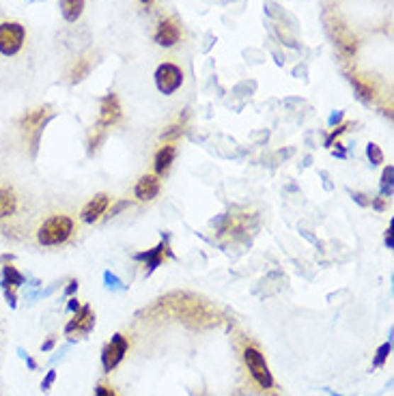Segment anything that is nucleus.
Segmentation results:
<instances>
[{
	"label": "nucleus",
	"mask_w": 394,
	"mask_h": 396,
	"mask_svg": "<svg viewBox=\"0 0 394 396\" xmlns=\"http://www.w3.org/2000/svg\"><path fill=\"white\" fill-rule=\"evenodd\" d=\"M74 235V220L67 213H52L37 229V244L43 248L63 246Z\"/></svg>",
	"instance_id": "1"
},
{
	"label": "nucleus",
	"mask_w": 394,
	"mask_h": 396,
	"mask_svg": "<svg viewBox=\"0 0 394 396\" xmlns=\"http://www.w3.org/2000/svg\"><path fill=\"white\" fill-rule=\"evenodd\" d=\"M242 362H244V370L250 377L254 390H259V392L274 390V377H271L269 366L257 345H252V343L242 345Z\"/></svg>",
	"instance_id": "2"
},
{
	"label": "nucleus",
	"mask_w": 394,
	"mask_h": 396,
	"mask_svg": "<svg viewBox=\"0 0 394 396\" xmlns=\"http://www.w3.org/2000/svg\"><path fill=\"white\" fill-rule=\"evenodd\" d=\"M52 108L50 106H41V108H35V110H28L26 115L22 117V121H20V130H22V134L30 140V145H33V151L37 149V142H39V136H41V132H43V128H45V123L52 119Z\"/></svg>",
	"instance_id": "3"
},
{
	"label": "nucleus",
	"mask_w": 394,
	"mask_h": 396,
	"mask_svg": "<svg viewBox=\"0 0 394 396\" xmlns=\"http://www.w3.org/2000/svg\"><path fill=\"white\" fill-rule=\"evenodd\" d=\"M26 41V28L20 22H0V54L16 56Z\"/></svg>",
	"instance_id": "4"
},
{
	"label": "nucleus",
	"mask_w": 394,
	"mask_h": 396,
	"mask_svg": "<svg viewBox=\"0 0 394 396\" xmlns=\"http://www.w3.org/2000/svg\"><path fill=\"white\" fill-rule=\"evenodd\" d=\"M184 84V72L175 63H162L155 69V86L162 95H173Z\"/></svg>",
	"instance_id": "5"
},
{
	"label": "nucleus",
	"mask_w": 394,
	"mask_h": 396,
	"mask_svg": "<svg viewBox=\"0 0 394 396\" xmlns=\"http://www.w3.org/2000/svg\"><path fill=\"white\" fill-rule=\"evenodd\" d=\"M128 349H130V341H128V338H125L123 334H115V336H112L110 343H108V345L103 347V351H101V366H103V370H106V373L115 370V368L123 362Z\"/></svg>",
	"instance_id": "6"
},
{
	"label": "nucleus",
	"mask_w": 394,
	"mask_h": 396,
	"mask_svg": "<svg viewBox=\"0 0 394 396\" xmlns=\"http://www.w3.org/2000/svg\"><path fill=\"white\" fill-rule=\"evenodd\" d=\"M330 33H332V37L336 41V47H339L343 59H354L356 52H358V39L347 28V24L341 22V20H334V22H330Z\"/></svg>",
	"instance_id": "7"
},
{
	"label": "nucleus",
	"mask_w": 394,
	"mask_h": 396,
	"mask_svg": "<svg viewBox=\"0 0 394 396\" xmlns=\"http://www.w3.org/2000/svg\"><path fill=\"white\" fill-rule=\"evenodd\" d=\"M121 121V103L115 93L103 95L99 101V121L97 128H112Z\"/></svg>",
	"instance_id": "8"
},
{
	"label": "nucleus",
	"mask_w": 394,
	"mask_h": 396,
	"mask_svg": "<svg viewBox=\"0 0 394 396\" xmlns=\"http://www.w3.org/2000/svg\"><path fill=\"white\" fill-rule=\"evenodd\" d=\"M155 43L162 47H175L181 39V26L177 22V18H166L157 24L155 30Z\"/></svg>",
	"instance_id": "9"
},
{
	"label": "nucleus",
	"mask_w": 394,
	"mask_h": 396,
	"mask_svg": "<svg viewBox=\"0 0 394 396\" xmlns=\"http://www.w3.org/2000/svg\"><path fill=\"white\" fill-rule=\"evenodd\" d=\"M20 211V194L11 186H0V222H9Z\"/></svg>",
	"instance_id": "10"
},
{
	"label": "nucleus",
	"mask_w": 394,
	"mask_h": 396,
	"mask_svg": "<svg viewBox=\"0 0 394 396\" xmlns=\"http://www.w3.org/2000/svg\"><path fill=\"white\" fill-rule=\"evenodd\" d=\"M108 207H110V196H108L106 192L95 194V196H93L84 207H82L80 220L86 222V224H93V222H97V220L108 211Z\"/></svg>",
	"instance_id": "11"
},
{
	"label": "nucleus",
	"mask_w": 394,
	"mask_h": 396,
	"mask_svg": "<svg viewBox=\"0 0 394 396\" xmlns=\"http://www.w3.org/2000/svg\"><path fill=\"white\" fill-rule=\"evenodd\" d=\"M175 155H177V147L173 142H166L164 147H159V151L155 153V159H153V171L157 177L168 175V171H171V166L175 162Z\"/></svg>",
	"instance_id": "12"
},
{
	"label": "nucleus",
	"mask_w": 394,
	"mask_h": 396,
	"mask_svg": "<svg viewBox=\"0 0 394 396\" xmlns=\"http://www.w3.org/2000/svg\"><path fill=\"white\" fill-rule=\"evenodd\" d=\"M162 190V181L157 175H142L134 188V196L138 200H153Z\"/></svg>",
	"instance_id": "13"
},
{
	"label": "nucleus",
	"mask_w": 394,
	"mask_h": 396,
	"mask_svg": "<svg viewBox=\"0 0 394 396\" xmlns=\"http://www.w3.org/2000/svg\"><path fill=\"white\" fill-rule=\"evenodd\" d=\"M95 325V317H93V312H91V308L89 306H82L80 310H76V315H74V319L67 323V327H65V332L67 334H86V332H91V327Z\"/></svg>",
	"instance_id": "14"
},
{
	"label": "nucleus",
	"mask_w": 394,
	"mask_h": 396,
	"mask_svg": "<svg viewBox=\"0 0 394 396\" xmlns=\"http://www.w3.org/2000/svg\"><path fill=\"white\" fill-rule=\"evenodd\" d=\"M24 282V276L13 267V265H5L3 267V287L7 293V300H11V304H16V289Z\"/></svg>",
	"instance_id": "15"
},
{
	"label": "nucleus",
	"mask_w": 394,
	"mask_h": 396,
	"mask_svg": "<svg viewBox=\"0 0 394 396\" xmlns=\"http://www.w3.org/2000/svg\"><path fill=\"white\" fill-rule=\"evenodd\" d=\"M349 82L354 84V89H356V93H358V97H360L362 101H373V99H375L377 91H375L373 80L351 74V76H349Z\"/></svg>",
	"instance_id": "16"
},
{
	"label": "nucleus",
	"mask_w": 394,
	"mask_h": 396,
	"mask_svg": "<svg viewBox=\"0 0 394 396\" xmlns=\"http://www.w3.org/2000/svg\"><path fill=\"white\" fill-rule=\"evenodd\" d=\"M164 252H168V246L162 242L157 248H153V250H147V252H140V254H136L134 259L136 261H147V273H151L155 267H159L162 265V261H164Z\"/></svg>",
	"instance_id": "17"
},
{
	"label": "nucleus",
	"mask_w": 394,
	"mask_h": 396,
	"mask_svg": "<svg viewBox=\"0 0 394 396\" xmlns=\"http://www.w3.org/2000/svg\"><path fill=\"white\" fill-rule=\"evenodd\" d=\"M84 11V0H61V13L65 18V22L74 24L80 20Z\"/></svg>",
	"instance_id": "18"
},
{
	"label": "nucleus",
	"mask_w": 394,
	"mask_h": 396,
	"mask_svg": "<svg viewBox=\"0 0 394 396\" xmlns=\"http://www.w3.org/2000/svg\"><path fill=\"white\" fill-rule=\"evenodd\" d=\"M91 69H93V59H78V61L74 63L72 72H69V82H72V84L82 82V80L91 74Z\"/></svg>",
	"instance_id": "19"
},
{
	"label": "nucleus",
	"mask_w": 394,
	"mask_h": 396,
	"mask_svg": "<svg viewBox=\"0 0 394 396\" xmlns=\"http://www.w3.org/2000/svg\"><path fill=\"white\" fill-rule=\"evenodd\" d=\"M392 177H394V168L388 166L385 171H383V175H381V194H383L385 198L392 196Z\"/></svg>",
	"instance_id": "20"
},
{
	"label": "nucleus",
	"mask_w": 394,
	"mask_h": 396,
	"mask_svg": "<svg viewBox=\"0 0 394 396\" xmlns=\"http://www.w3.org/2000/svg\"><path fill=\"white\" fill-rule=\"evenodd\" d=\"M103 136H106V130H103V128H97V130L91 134V138H89V153H91V155L99 149V145L103 142Z\"/></svg>",
	"instance_id": "21"
},
{
	"label": "nucleus",
	"mask_w": 394,
	"mask_h": 396,
	"mask_svg": "<svg viewBox=\"0 0 394 396\" xmlns=\"http://www.w3.org/2000/svg\"><path fill=\"white\" fill-rule=\"evenodd\" d=\"M366 155H368V159H371L373 166H377V164L383 162V153H381V149H379L375 142H371V145L366 147Z\"/></svg>",
	"instance_id": "22"
},
{
	"label": "nucleus",
	"mask_w": 394,
	"mask_h": 396,
	"mask_svg": "<svg viewBox=\"0 0 394 396\" xmlns=\"http://www.w3.org/2000/svg\"><path fill=\"white\" fill-rule=\"evenodd\" d=\"M95 396H119V394H117V390L112 387L108 381H99L97 387H95Z\"/></svg>",
	"instance_id": "23"
},
{
	"label": "nucleus",
	"mask_w": 394,
	"mask_h": 396,
	"mask_svg": "<svg viewBox=\"0 0 394 396\" xmlns=\"http://www.w3.org/2000/svg\"><path fill=\"white\" fill-rule=\"evenodd\" d=\"M390 349H392V345H390V343L381 345V349L377 351V358H375V366H381V364L385 362V358L390 356Z\"/></svg>",
	"instance_id": "24"
},
{
	"label": "nucleus",
	"mask_w": 394,
	"mask_h": 396,
	"mask_svg": "<svg viewBox=\"0 0 394 396\" xmlns=\"http://www.w3.org/2000/svg\"><path fill=\"white\" fill-rule=\"evenodd\" d=\"M168 130H171V132H166V138H179L184 134V123H177V125L168 128Z\"/></svg>",
	"instance_id": "25"
},
{
	"label": "nucleus",
	"mask_w": 394,
	"mask_h": 396,
	"mask_svg": "<svg viewBox=\"0 0 394 396\" xmlns=\"http://www.w3.org/2000/svg\"><path fill=\"white\" fill-rule=\"evenodd\" d=\"M345 130H347V125H343V128H339V130H336V132H332V134H330V138L325 140V147H332L334 138H339V136H341V134H343Z\"/></svg>",
	"instance_id": "26"
},
{
	"label": "nucleus",
	"mask_w": 394,
	"mask_h": 396,
	"mask_svg": "<svg viewBox=\"0 0 394 396\" xmlns=\"http://www.w3.org/2000/svg\"><path fill=\"white\" fill-rule=\"evenodd\" d=\"M392 226H394V222H390V226H388V231H385V244H388V250H392Z\"/></svg>",
	"instance_id": "27"
},
{
	"label": "nucleus",
	"mask_w": 394,
	"mask_h": 396,
	"mask_svg": "<svg viewBox=\"0 0 394 396\" xmlns=\"http://www.w3.org/2000/svg\"><path fill=\"white\" fill-rule=\"evenodd\" d=\"M128 205H130V203H128V200H123V203H119V205H117V207H115V209H110V215H117V213H119V211H121V209H125V207H128Z\"/></svg>",
	"instance_id": "28"
},
{
	"label": "nucleus",
	"mask_w": 394,
	"mask_h": 396,
	"mask_svg": "<svg viewBox=\"0 0 394 396\" xmlns=\"http://www.w3.org/2000/svg\"><path fill=\"white\" fill-rule=\"evenodd\" d=\"M354 198H356L360 205H371V203H373V200H366V196H364V194H354Z\"/></svg>",
	"instance_id": "29"
},
{
	"label": "nucleus",
	"mask_w": 394,
	"mask_h": 396,
	"mask_svg": "<svg viewBox=\"0 0 394 396\" xmlns=\"http://www.w3.org/2000/svg\"><path fill=\"white\" fill-rule=\"evenodd\" d=\"M343 119V112H336V115H332V119H330V125H334L336 121H341Z\"/></svg>",
	"instance_id": "30"
},
{
	"label": "nucleus",
	"mask_w": 394,
	"mask_h": 396,
	"mask_svg": "<svg viewBox=\"0 0 394 396\" xmlns=\"http://www.w3.org/2000/svg\"><path fill=\"white\" fill-rule=\"evenodd\" d=\"M76 289H78V280H72V282H69V287H67V293H74Z\"/></svg>",
	"instance_id": "31"
},
{
	"label": "nucleus",
	"mask_w": 394,
	"mask_h": 396,
	"mask_svg": "<svg viewBox=\"0 0 394 396\" xmlns=\"http://www.w3.org/2000/svg\"><path fill=\"white\" fill-rule=\"evenodd\" d=\"M69 310H80V304H78V300H69Z\"/></svg>",
	"instance_id": "32"
},
{
	"label": "nucleus",
	"mask_w": 394,
	"mask_h": 396,
	"mask_svg": "<svg viewBox=\"0 0 394 396\" xmlns=\"http://www.w3.org/2000/svg\"><path fill=\"white\" fill-rule=\"evenodd\" d=\"M52 381H54V373H50V375H47V379H45V383H43V390H47Z\"/></svg>",
	"instance_id": "33"
},
{
	"label": "nucleus",
	"mask_w": 394,
	"mask_h": 396,
	"mask_svg": "<svg viewBox=\"0 0 394 396\" xmlns=\"http://www.w3.org/2000/svg\"><path fill=\"white\" fill-rule=\"evenodd\" d=\"M375 207H377V209H383V207H385V203H383V200H375Z\"/></svg>",
	"instance_id": "34"
},
{
	"label": "nucleus",
	"mask_w": 394,
	"mask_h": 396,
	"mask_svg": "<svg viewBox=\"0 0 394 396\" xmlns=\"http://www.w3.org/2000/svg\"><path fill=\"white\" fill-rule=\"evenodd\" d=\"M140 3H142V5H147V7H149V5H151V3H153V0H140Z\"/></svg>",
	"instance_id": "35"
}]
</instances>
